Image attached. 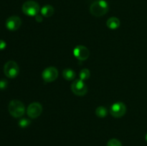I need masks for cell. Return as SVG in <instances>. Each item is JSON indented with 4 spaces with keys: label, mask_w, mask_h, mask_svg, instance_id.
Here are the masks:
<instances>
[{
    "label": "cell",
    "mask_w": 147,
    "mask_h": 146,
    "mask_svg": "<svg viewBox=\"0 0 147 146\" xmlns=\"http://www.w3.org/2000/svg\"><path fill=\"white\" fill-rule=\"evenodd\" d=\"M109 4L104 0H97L91 4L90 12L94 17H100L105 15L109 11Z\"/></svg>",
    "instance_id": "1"
},
{
    "label": "cell",
    "mask_w": 147,
    "mask_h": 146,
    "mask_svg": "<svg viewBox=\"0 0 147 146\" xmlns=\"http://www.w3.org/2000/svg\"><path fill=\"white\" fill-rule=\"evenodd\" d=\"M8 110L9 114L15 118H19L24 115L25 113V107L21 101L17 100H13L10 101L8 106Z\"/></svg>",
    "instance_id": "2"
},
{
    "label": "cell",
    "mask_w": 147,
    "mask_h": 146,
    "mask_svg": "<svg viewBox=\"0 0 147 146\" xmlns=\"http://www.w3.org/2000/svg\"><path fill=\"white\" fill-rule=\"evenodd\" d=\"M22 10L25 15L29 17H35L40 12V7L37 1L29 0L22 4Z\"/></svg>",
    "instance_id": "3"
},
{
    "label": "cell",
    "mask_w": 147,
    "mask_h": 146,
    "mask_svg": "<svg viewBox=\"0 0 147 146\" xmlns=\"http://www.w3.org/2000/svg\"><path fill=\"white\" fill-rule=\"evenodd\" d=\"M4 72L6 77L9 79H14L17 77L20 72V68L16 62L9 60L4 66Z\"/></svg>",
    "instance_id": "4"
},
{
    "label": "cell",
    "mask_w": 147,
    "mask_h": 146,
    "mask_svg": "<svg viewBox=\"0 0 147 146\" xmlns=\"http://www.w3.org/2000/svg\"><path fill=\"white\" fill-rule=\"evenodd\" d=\"M71 90L76 95L84 96L88 92V87L84 81L78 79L75 80L71 84Z\"/></svg>",
    "instance_id": "5"
},
{
    "label": "cell",
    "mask_w": 147,
    "mask_h": 146,
    "mask_svg": "<svg viewBox=\"0 0 147 146\" xmlns=\"http://www.w3.org/2000/svg\"><path fill=\"white\" fill-rule=\"evenodd\" d=\"M126 106L122 102H117L111 105L110 108V114L116 118L121 117L126 114Z\"/></svg>",
    "instance_id": "6"
},
{
    "label": "cell",
    "mask_w": 147,
    "mask_h": 146,
    "mask_svg": "<svg viewBox=\"0 0 147 146\" xmlns=\"http://www.w3.org/2000/svg\"><path fill=\"white\" fill-rule=\"evenodd\" d=\"M42 113V106L37 102H34L28 106L27 109V114L31 119H36Z\"/></svg>",
    "instance_id": "7"
},
{
    "label": "cell",
    "mask_w": 147,
    "mask_h": 146,
    "mask_svg": "<svg viewBox=\"0 0 147 146\" xmlns=\"http://www.w3.org/2000/svg\"><path fill=\"white\" fill-rule=\"evenodd\" d=\"M58 77V70L55 67H48L43 70L42 77L46 82H52Z\"/></svg>",
    "instance_id": "8"
},
{
    "label": "cell",
    "mask_w": 147,
    "mask_h": 146,
    "mask_svg": "<svg viewBox=\"0 0 147 146\" xmlns=\"http://www.w3.org/2000/svg\"><path fill=\"white\" fill-rule=\"evenodd\" d=\"M73 54L75 57L80 61H85L90 56V51L85 46L78 45L73 50Z\"/></svg>",
    "instance_id": "9"
},
{
    "label": "cell",
    "mask_w": 147,
    "mask_h": 146,
    "mask_svg": "<svg viewBox=\"0 0 147 146\" xmlns=\"http://www.w3.org/2000/svg\"><path fill=\"white\" fill-rule=\"evenodd\" d=\"M6 27L11 31H16L22 24V20L17 16H11L6 20Z\"/></svg>",
    "instance_id": "10"
},
{
    "label": "cell",
    "mask_w": 147,
    "mask_h": 146,
    "mask_svg": "<svg viewBox=\"0 0 147 146\" xmlns=\"http://www.w3.org/2000/svg\"><path fill=\"white\" fill-rule=\"evenodd\" d=\"M40 12L41 14L45 17H50L53 15L55 12V9L53 8V6L50 5V4H47L42 7L40 9Z\"/></svg>",
    "instance_id": "11"
},
{
    "label": "cell",
    "mask_w": 147,
    "mask_h": 146,
    "mask_svg": "<svg viewBox=\"0 0 147 146\" xmlns=\"http://www.w3.org/2000/svg\"><path fill=\"white\" fill-rule=\"evenodd\" d=\"M120 20L117 17H111L106 21V25L111 29H116L120 27Z\"/></svg>",
    "instance_id": "12"
},
{
    "label": "cell",
    "mask_w": 147,
    "mask_h": 146,
    "mask_svg": "<svg viewBox=\"0 0 147 146\" xmlns=\"http://www.w3.org/2000/svg\"><path fill=\"white\" fill-rule=\"evenodd\" d=\"M76 72L70 68H65L63 71V77L65 80L71 81L76 78Z\"/></svg>",
    "instance_id": "13"
},
{
    "label": "cell",
    "mask_w": 147,
    "mask_h": 146,
    "mask_svg": "<svg viewBox=\"0 0 147 146\" xmlns=\"http://www.w3.org/2000/svg\"><path fill=\"white\" fill-rule=\"evenodd\" d=\"M96 115L100 118H103L108 115V110L103 106H99L96 109Z\"/></svg>",
    "instance_id": "14"
},
{
    "label": "cell",
    "mask_w": 147,
    "mask_h": 146,
    "mask_svg": "<svg viewBox=\"0 0 147 146\" xmlns=\"http://www.w3.org/2000/svg\"><path fill=\"white\" fill-rule=\"evenodd\" d=\"M90 70L87 68H84L83 70H80V73H79V77H80V80L85 81V80H87L90 78Z\"/></svg>",
    "instance_id": "15"
},
{
    "label": "cell",
    "mask_w": 147,
    "mask_h": 146,
    "mask_svg": "<svg viewBox=\"0 0 147 146\" xmlns=\"http://www.w3.org/2000/svg\"><path fill=\"white\" fill-rule=\"evenodd\" d=\"M30 124H31V121H30V120H29L27 118H22L18 122L19 126L20 127H22V128L28 127Z\"/></svg>",
    "instance_id": "16"
},
{
    "label": "cell",
    "mask_w": 147,
    "mask_h": 146,
    "mask_svg": "<svg viewBox=\"0 0 147 146\" xmlns=\"http://www.w3.org/2000/svg\"><path fill=\"white\" fill-rule=\"evenodd\" d=\"M107 146H122L121 143L117 139H111L107 143Z\"/></svg>",
    "instance_id": "17"
},
{
    "label": "cell",
    "mask_w": 147,
    "mask_h": 146,
    "mask_svg": "<svg viewBox=\"0 0 147 146\" xmlns=\"http://www.w3.org/2000/svg\"><path fill=\"white\" fill-rule=\"evenodd\" d=\"M8 85V82L6 80H0V90H4L7 87Z\"/></svg>",
    "instance_id": "18"
},
{
    "label": "cell",
    "mask_w": 147,
    "mask_h": 146,
    "mask_svg": "<svg viewBox=\"0 0 147 146\" xmlns=\"http://www.w3.org/2000/svg\"><path fill=\"white\" fill-rule=\"evenodd\" d=\"M6 46H7V44L5 42L2 40H0V50H4L6 48Z\"/></svg>",
    "instance_id": "19"
},
{
    "label": "cell",
    "mask_w": 147,
    "mask_h": 146,
    "mask_svg": "<svg viewBox=\"0 0 147 146\" xmlns=\"http://www.w3.org/2000/svg\"><path fill=\"white\" fill-rule=\"evenodd\" d=\"M35 20L37 22H41L43 20V17L42 14H37V15L35 16Z\"/></svg>",
    "instance_id": "20"
},
{
    "label": "cell",
    "mask_w": 147,
    "mask_h": 146,
    "mask_svg": "<svg viewBox=\"0 0 147 146\" xmlns=\"http://www.w3.org/2000/svg\"><path fill=\"white\" fill-rule=\"evenodd\" d=\"M146 140L147 141V134L146 135Z\"/></svg>",
    "instance_id": "21"
}]
</instances>
